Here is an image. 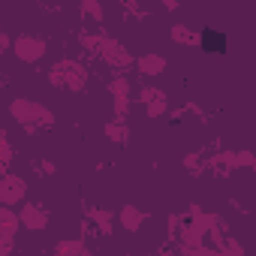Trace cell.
Segmentation results:
<instances>
[{"label":"cell","instance_id":"1","mask_svg":"<svg viewBox=\"0 0 256 256\" xmlns=\"http://www.w3.org/2000/svg\"><path fill=\"white\" fill-rule=\"evenodd\" d=\"M48 82L52 88L58 90H70V94H82L88 88V66L72 60V58H64L58 60L52 70H48Z\"/></svg>","mask_w":256,"mask_h":256},{"label":"cell","instance_id":"2","mask_svg":"<svg viewBox=\"0 0 256 256\" xmlns=\"http://www.w3.org/2000/svg\"><path fill=\"white\" fill-rule=\"evenodd\" d=\"M10 48L16 52V58H18L22 64H40V60L46 58V52H48V42H46V36H40V34H18Z\"/></svg>","mask_w":256,"mask_h":256},{"label":"cell","instance_id":"3","mask_svg":"<svg viewBox=\"0 0 256 256\" xmlns=\"http://www.w3.org/2000/svg\"><path fill=\"white\" fill-rule=\"evenodd\" d=\"M100 58H102L112 70H118V72L133 70V66H136V58L126 52L118 40H112V36H102V42H100Z\"/></svg>","mask_w":256,"mask_h":256},{"label":"cell","instance_id":"4","mask_svg":"<svg viewBox=\"0 0 256 256\" xmlns=\"http://www.w3.org/2000/svg\"><path fill=\"white\" fill-rule=\"evenodd\" d=\"M28 199V181L16 172L0 175V205L4 208H16Z\"/></svg>","mask_w":256,"mask_h":256},{"label":"cell","instance_id":"5","mask_svg":"<svg viewBox=\"0 0 256 256\" xmlns=\"http://www.w3.org/2000/svg\"><path fill=\"white\" fill-rule=\"evenodd\" d=\"M16 214H18V226H22V229L42 232V229L48 226V211H46L40 202H22V208H18Z\"/></svg>","mask_w":256,"mask_h":256},{"label":"cell","instance_id":"6","mask_svg":"<svg viewBox=\"0 0 256 256\" xmlns=\"http://www.w3.org/2000/svg\"><path fill=\"white\" fill-rule=\"evenodd\" d=\"M10 114H12V120L16 124H22L28 133H34L36 130V100H28V96H16L12 102H10Z\"/></svg>","mask_w":256,"mask_h":256},{"label":"cell","instance_id":"7","mask_svg":"<svg viewBox=\"0 0 256 256\" xmlns=\"http://www.w3.org/2000/svg\"><path fill=\"white\" fill-rule=\"evenodd\" d=\"M136 100L145 106L148 118H160V114H166V108H169V100H166V94H163V90H157V88H142Z\"/></svg>","mask_w":256,"mask_h":256},{"label":"cell","instance_id":"8","mask_svg":"<svg viewBox=\"0 0 256 256\" xmlns=\"http://www.w3.org/2000/svg\"><path fill=\"white\" fill-rule=\"evenodd\" d=\"M136 70H139L142 76H148V78H154V76H160V72L166 70V58H163V54H157V52H148V54H139V58H136Z\"/></svg>","mask_w":256,"mask_h":256},{"label":"cell","instance_id":"9","mask_svg":"<svg viewBox=\"0 0 256 256\" xmlns=\"http://www.w3.org/2000/svg\"><path fill=\"white\" fill-rule=\"evenodd\" d=\"M196 42L202 46V52L208 54H220V52H226V34H220V30H211V28H205L199 36H196Z\"/></svg>","mask_w":256,"mask_h":256},{"label":"cell","instance_id":"10","mask_svg":"<svg viewBox=\"0 0 256 256\" xmlns=\"http://www.w3.org/2000/svg\"><path fill=\"white\" fill-rule=\"evenodd\" d=\"M118 220H120V226H124L126 232H139V229L145 226V211L136 208V205H124V208L118 211Z\"/></svg>","mask_w":256,"mask_h":256},{"label":"cell","instance_id":"11","mask_svg":"<svg viewBox=\"0 0 256 256\" xmlns=\"http://www.w3.org/2000/svg\"><path fill=\"white\" fill-rule=\"evenodd\" d=\"M102 133H106V136H108L114 145H126V142H130V126H126V120H120V118H112V120H106Z\"/></svg>","mask_w":256,"mask_h":256},{"label":"cell","instance_id":"12","mask_svg":"<svg viewBox=\"0 0 256 256\" xmlns=\"http://www.w3.org/2000/svg\"><path fill=\"white\" fill-rule=\"evenodd\" d=\"M18 229H22V226H18V214H16V208H4V205H0V235L16 241Z\"/></svg>","mask_w":256,"mask_h":256},{"label":"cell","instance_id":"13","mask_svg":"<svg viewBox=\"0 0 256 256\" xmlns=\"http://www.w3.org/2000/svg\"><path fill=\"white\" fill-rule=\"evenodd\" d=\"M202 244H208L205 235H202V229H199L193 220H187L184 229H181V247H184V250H193V247H202Z\"/></svg>","mask_w":256,"mask_h":256},{"label":"cell","instance_id":"14","mask_svg":"<svg viewBox=\"0 0 256 256\" xmlns=\"http://www.w3.org/2000/svg\"><path fill=\"white\" fill-rule=\"evenodd\" d=\"M211 169H214L217 175L235 172V151H220V154H214V157H211Z\"/></svg>","mask_w":256,"mask_h":256},{"label":"cell","instance_id":"15","mask_svg":"<svg viewBox=\"0 0 256 256\" xmlns=\"http://www.w3.org/2000/svg\"><path fill=\"white\" fill-rule=\"evenodd\" d=\"M82 250H84L82 238H64L54 244V256H82Z\"/></svg>","mask_w":256,"mask_h":256},{"label":"cell","instance_id":"16","mask_svg":"<svg viewBox=\"0 0 256 256\" xmlns=\"http://www.w3.org/2000/svg\"><path fill=\"white\" fill-rule=\"evenodd\" d=\"M172 42H178V46H190V42H196V34H193L187 24H172Z\"/></svg>","mask_w":256,"mask_h":256},{"label":"cell","instance_id":"17","mask_svg":"<svg viewBox=\"0 0 256 256\" xmlns=\"http://www.w3.org/2000/svg\"><path fill=\"white\" fill-rule=\"evenodd\" d=\"M217 256H244V247L235 241V238H223L217 244Z\"/></svg>","mask_w":256,"mask_h":256},{"label":"cell","instance_id":"18","mask_svg":"<svg viewBox=\"0 0 256 256\" xmlns=\"http://www.w3.org/2000/svg\"><path fill=\"white\" fill-rule=\"evenodd\" d=\"M82 16L100 24V22H102V6L96 4V0H82Z\"/></svg>","mask_w":256,"mask_h":256},{"label":"cell","instance_id":"19","mask_svg":"<svg viewBox=\"0 0 256 256\" xmlns=\"http://www.w3.org/2000/svg\"><path fill=\"white\" fill-rule=\"evenodd\" d=\"M108 90H112V100H118V96H130V82H126L124 76H114V78L108 82Z\"/></svg>","mask_w":256,"mask_h":256},{"label":"cell","instance_id":"20","mask_svg":"<svg viewBox=\"0 0 256 256\" xmlns=\"http://www.w3.org/2000/svg\"><path fill=\"white\" fill-rule=\"evenodd\" d=\"M102 36H106V34H88V30H82V34H78V42L84 46V52H100Z\"/></svg>","mask_w":256,"mask_h":256},{"label":"cell","instance_id":"21","mask_svg":"<svg viewBox=\"0 0 256 256\" xmlns=\"http://www.w3.org/2000/svg\"><path fill=\"white\" fill-rule=\"evenodd\" d=\"M36 124L46 126V130H48V126H54V112L46 102H36Z\"/></svg>","mask_w":256,"mask_h":256},{"label":"cell","instance_id":"22","mask_svg":"<svg viewBox=\"0 0 256 256\" xmlns=\"http://www.w3.org/2000/svg\"><path fill=\"white\" fill-rule=\"evenodd\" d=\"M256 166V157L250 151H235V169H253Z\"/></svg>","mask_w":256,"mask_h":256},{"label":"cell","instance_id":"23","mask_svg":"<svg viewBox=\"0 0 256 256\" xmlns=\"http://www.w3.org/2000/svg\"><path fill=\"white\" fill-rule=\"evenodd\" d=\"M0 157H4L6 163L12 160V145H10V136H6L4 130H0Z\"/></svg>","mask_w":256,"mask_h":256},{"label":"cell","instance_id":"24","mask_svg":"<svg viewBox=\"0 0 256 256\" xmlns=\"http://www.w3.org/2000/svg\"><path fill=\"white\" fill-rule=\"evenodd\" d=\"M96 226H100V232H112V214L108 211H96Z\"/></svg>","mask_w":256,"mask_h":256},{"label":"cell","instance_id":"25","mask_svg":"<svg viewBox=\"0 0 256 256\" xmlns=\"http://www.w3.org/2000/svg\"><path fill=\"white\" fill-rule=\"evenodd\" d=\"M184 256H217V247H211V244H202V247L184 250Z\"/></svg>","mask_w":256,"mask_h":256},{"label":"cell","instance_id":"26","mask_svg":"<svg viewBox=\"0 0 256 256\" xmlns=\"http://www.w3.org/2000/svg\"><path fill=\"white\" fill-rule=\"evenodd\" d=\"M126 112H130V96H118V100H114V118L124 120Z\"/></svg>","mask_w":256,"mask_h":256},{"label":"cell","instance_id":"27","mask_svg":"<svg viewBox=\"0 0 256 256\" xmlns=\"http://www.w3.org/2000/svg\"><path fill=\"white\" fill-rule=\"evenodd\" d=\"M184 166H190V172H193V175H199V172H202V160H199L196 154H187V157H184Z\"/></svg>","mask_w":256,"mask_h":256},{"label":"cell","instance_id":"28","mask_svg":"<svg viewBox=\"0 0 256 256\" xmlns=\"http://www.w3.org/2000/svg\"><path fill=\"white\" fill-rule=\"evenodd\" d=\"M12 247H16V241H12V238H4V235H0V256H10V253H12Z\"/></svg>","mask_w":256,"mask_h":256},{"label":"cell","instance_id":"29","mask_svg":"<svg viewBox=\"0 0 256 256\" xmlns=\"http://www.w3.org/2000/svg\"><path fill=\"white\" fill-rule=\"evenodd\" d=\"M10 46H12V40H10V36L4 34V28H0V58H4V54L10 52Z\"/></svg>","mask_w":256,"mask_h":256},{"label":"cell","instance_id":"30","mask_svg":"<svg viewBox=\"0 0 256 256\" xmlns=\"http://www.w3.org/2000/svg\"><path fill=\"white\" fill-rule=\"evenodd\" d=\"M42 172H46V175H52V172H54V163H48V160H46V163H42Z\"/></svg>","mask_w":256,"mask_h":256},{"label":"cell","instance_id":"31","mask_svg":"<svg viewBox=\"0 0 256 256\" xmlns=\"http://www.w3.org/2000/svg\"><path fill=\"white\" fill-rule=\"evenodd\" d=\"M6 166H10V163H6L4 157H0V175H6Z\"/></svg>","mask_w":256,"mask_h":256},{"label":"cell","instance_id":"32","mask_svg":"<svg viewBox=\"0 0 256 256\" xmlns=\"http://www.w3.org/2000/svg\"><path fill=\"white\" fill-rule=\"evenodd\" d=\"M82 256H96V253H94V250H88V247H84V250H82Z\"/></svg>","mask_w":256,"mask_h":256}]
</instances>
